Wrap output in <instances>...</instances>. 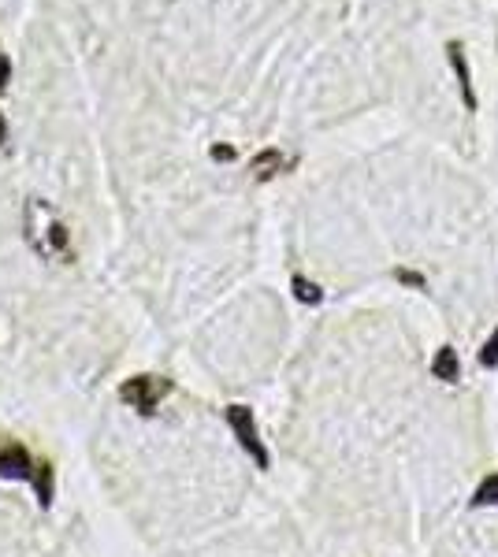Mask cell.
<instances>
[{"label": "cell", "instance_id": "cell-1", "mask_svg": "<svg viewBox=\"0 0 498 557\" xmlns=\"http://www.w3.org/2000/svg\"><path fill=\"white\" fill-rule=\"evenodd\" d=\"M227 424L235 428L238 442L246 446V454L261 468H268V450H264L261 435H257V420H253V413H249L246 405H231V409H227Z\"/></svg>", "mask_w": 498, "mask_h": 557}, {"label": "cell", "instance_id": "cell-2", "mask_svg": "<svg viewBox=\"0 0 498 557\" xmlns=\"http://www.w3.org/2000/svg\"><path fill=\"white\" fill-rule=\"evenodd\" d=\"M446 56H450V67H454V75H458L461 101H465L469 112H476L480 101H476V86H472V67H469V60H465V45H461V41H446Z\"/></svg>", "mask_w": 498, "mask_h": 557}, {"label": "cell", "instance_id": "cell-3", "mask_svg": "<svg viewBox=\"0 0 498 557\" xmlns=\"http://www.w3.org/2000/svg\"><path fill=\"white\" fill-rule=\"evenodd\" d=\"M432 376L439 379V383H458L461 379V357L454 346H439L432 357Z\"/></svg>", "mask_w": 498, "mask_h": 557}, {"label": "cell", "instance_id": "cell-4", "mask_svg": "<svg viewBox=\"0 0 498 557\" xmlns=\"http://www.w3.org/2000/svg\"><path fill=\"white\" fill-rule=\"evenodd\" d=\"M287 156L279 153V149H261V153L253 156V179L257 182H268V179H276L279 171H287Z\"/></svg>", "mask_w": 498, "mask_h": 557}, {"label": "cell", "instance_id": "cell-5", "mask_svg": "<svg viewBox=\"0 0 498 557\" xmlns=\"http://www.w3.org/2000/svg\"><path fill=\"white\" fill-rule=\"evenodd\" d=\"M469 506L472 509H491V506H498V472H491V476H484V480L476 483V491H472Z\"/></svg>", "mask_w": 498, "mask_h": 557}, {"label": "cell", "instance_id": "cell-6", "mask_svg": "<svg viewBox=\"0 0 498 557\" xmlns=\"http://www.w3.org/2000/svg\"><path fill=\"white\" fill-rule=\"evenodd\" d=\"M290 286H294V298L305 301V305H320V301H324V290H320L316 283H309L305 275H294Z\"/></svg>", "mask_w": 498, "mask_h": 557}, {"label": "cell", "instance_id": "cell-7", "mask_svg": "<svg viewBox=\"0 0 498 557\" xmlns=\"http://www.w3.org/2000/svg\"><path fill=\"white\" fill-rule=\"evenodd\" d=\"M480 368H487V372H491V368H498V327L491 331V335H487L484 346H480Z\"/></svg>", "mask_w": 498, "mask_h": 557}, {"label": "cell", "instance_id": "cell-8", "mask_svg": "<svg viewBox=\"0 0 498 557\" xmlns=\"http://www.w3.org/2000/svg\"><path fill=\"white\" fill-rule=\"evenodd\" d=\"M394 279L402 286H413V290H428V279L420 272H413V268H394Z\"/></svg>", "mask_w": 498, "mask_h": 557}, {"label": "cell", "instance_id": "cell-9", "mask_svg": "<svg viewBox=\"0 0 498 557\" xmlns=\"http://www.w3.org/2000/svg\"><path fill=\"white\" fill-rule=\"evenodd\" d=\"M212 156H216V160H235V149H231V145H216Z\"/></svg>", "mask_w": 498, "mask_h": 557}, {"label": "cell", "instance_id": "cell-10", "mask_svg": "<svg viewBox=\"0 0 498 557\" xmlns=\"http://www.w3.org/2000/svg\"><path fill=\"white\" fill-rule=\"evenodd\" d=\"M0 142H4V116H0Z\"/></svg>", "mask_w": 498, "mask_h": 557}]
</instances>
